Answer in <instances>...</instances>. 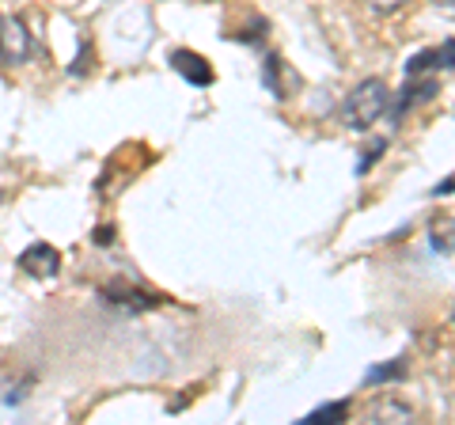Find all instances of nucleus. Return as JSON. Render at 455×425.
Here are the masks:
<instances>
[{
  "instance_id": "1",
  "label": "nucleus",
  "mask_w": 455,
  "mask_h": 425,
  "mask_svg": "<svg viewBox=\"0 0 455 425\" xmlns=\"http://www.w3.org/2000/svg\"><path fill=\"white\" fill-rule=\"evenodd\" d=\"M387 110H391V88L379 76H368L346 95V103H341V122H346L349 130L364 133V130H372Z\"/></svg>"
},
{
  "instance_id": "2",
  "label": "nucleus",
  "mask_w": 455,
  "mask_h": 425,
  "mask_svg": "<svg viewBox=\"0 0 455 425\" xmlns=\"http://www.w3.org/2000/svg\"><path fill=\"white\" fill-rule=\"evenodd\" d=\"M35 42H31V31L23 27V20L16 16H0V61L4 65H20L31 58Z\"/></svg>"
},
{
  "instance_id": "3",
  "label": "nucleus",
  "mask_w": 455,
  "mask_h": 425,
  "mask_svg": "<svg viewBox=\"0 0 455 425\" xmlns=\"http://www.w3.org/2000/svg\"><path fill=\"white\" fill-rule=\"evenodd\" d=\"M20 270L31 277H57L61 274V251L50 244H31L20 254Z\"/></svg>"
},
{
  "instance_id": "4",
  "label": "nucleus",
  "mask_w": 455,
  "mask_h": 425,
  "mask_svg": "<svg viewBox=\"0 0 455 425\" xmlns=\"http://www.w3.org/2000/svg\"><path fill=\"white\" fill-rule=\"evenodd\" d=\"M455 65V42H444V46L421 50L414 61L406 65V76H421V73H436V68H451Z\"/></svg>"
},
{
  "instance_id": "5",
  "label": "nucleus",
  "mask_w": 455,
  "mask_h": 425,
  "mask_svg": "<svg viewBox=\"0 0 455 425\" xmlns=\"http://www.w3.org/2000/svg\"><path fill=\"white\" fill-rule=\"evenodd\" d=\"M171 65H175V73H182L190 84H212V68H209V61L202 58V53H190V50H175L171 53Z\"/></svg>"
},
{
  "instance_id": "6",
  "label": "nucleus",
  "mask_w": 455,
  "mask_h": 425,
  "mask_svg": "<svg viewBox=\"0 0 455 425\" xmlns=\"http://www.w3.org/2000/svg\"><path fill=\"white\" fill-rule=\"evenodd\" d=\"M429 239H433V251H440V254H455V217H448V212L433 217V224H429Z\"/></svg>"
},
{
  "instance_id": "7",
  "label": "nucleus",
  "mask_w": 455,
  "mask_h": 425,
  "mask_svg": "<svg viewBox=\"0 0 455 425\" xmlns=\"http://www.w3.org/2000/svg\"><path fill=\"white\" fill-rule=\"evenodd\" d=\"M368 418H379V421H410L414 418V410H410L406 403H398V399H379L368 406Z\"/></svg>"
},
{
  "instance_id": "8",
  "label": "nucleus",
  "mask_w": 455,
  "mask_h": 425,
  "mask_svg": "<svg viewBox=\"0 0 455 425\" xmlns=\"http://www.w3.org/2000/svg\"><path fill=\"white\" fill-rule=\"evenodd\" d=\"M349 414V403H331V406H319L315 414H307V421H338Z\"/></svg>"
},
{
  "instance_id": "9",
  "label": "nucleus",
  "mask_w": 455,
  "mask_h": 425,
  "mask_svg": "<svg viewBox=\"0 0 455 425\" xmlns=\"http://www.w3.org/2000/svg\"><path fill=\"white\" fill-rule=\"evenodd\" d=\"M372 12H379V16H391V12H398V8H406L410 0H364Z\"/></svg>"
},
{
  "instance_id": "10",
  "label": "nucleus",
  "mask_w": 455,
  "mask_h": 425,
  "mask_svg": "<svg viewBox=\"0 0 455 425\" xmlns=\"http://www.w3.org/2000/svg\"><path fill=\"white\" fill-rule=\"evenodd\" d=\"M436 8H448V12H455V0H433Z\"/></svg>"
},
{
  "instance_id": "11",
  "label": "nucleus",
  "mask_w": 455,
  "mask_h": 425,
  "mask_svg": "<svg viewBox=\"0 0 455 425\" xmlns=\"http://www.w3.org/2000/svg\"><path fill=\"white\" fill-rule=\"evenodd\" d=\"M451 323H455V308H451Z\"/></svg>"
}]
</instances>
